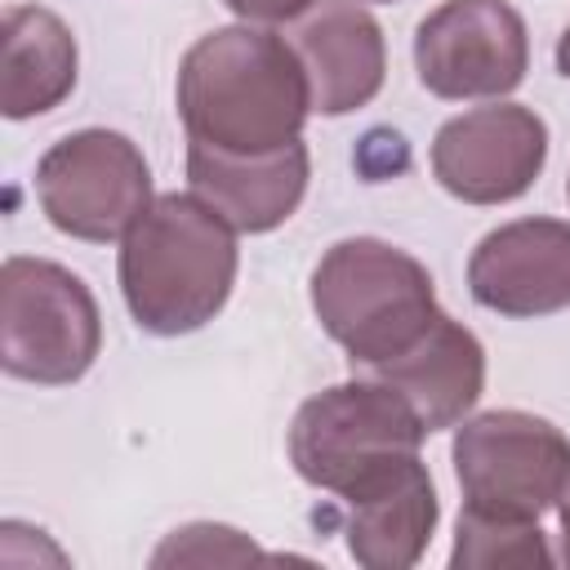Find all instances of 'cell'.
I'll list each match as a JSON object with an SVG mask.
<instances>
[{
	"label": "cell",
	"instance_id": "21",
	"mask_svg": "<svg viewBox=\"0 0 570 570\" xmlns=\"http://www.w3.org/2000/svg\"><path fill=\"white\" fill-rule=\"evenodd\" d=\"M566 196H570V178H566Z\"/></svg>",
	"mask_w": 570,
	"mask_h": 570
},
{
	"label": "cell",
	"instance_id": "19",
	"mask_svg": "<svg viewBox=\"0 0 570 570\" xmlns=\"http://www.w3.org/2000/svg\"><path fill=\"white\" fill-rule=\"evenodd\" d=\"M557 71L570 80V27L557 36Z\"/></svg>",
	"mask_w": 570,
	"mask_h": 570
},
{
	"label": "cell",
	"instance_id": "1",
	"mask_svg": "<svg viewBox=\"0 0 570 570\" xmlns=\"http://www.w3.org/2000/svg\"><path fill=\"white\" fill-rule=\"evenodd\" d=\"M312 111L294 45L236 22L200 36L178 67V116L191 142L218 151H272L303 134Z\"/></svg>",
	"mask_w": 570,
	"mask_h": 570
},
{
	"label": "cell",
	"instance_id": "7",
	"mask_svg": "<svg viewBox=\"0 0 570 570\" xmlns=\"http://www.w3.org/2000/svg\"><path fill=\"white\" fill-rule=\"evenodd\" d=\"M45 218L76 240H125L151 205V169L116 129H80L58 138L36 165Z\"/></svg>",
	"mask_w": 570,
	"mask_h": 570
},
{
	"label": "cell",
	"instance_id": "14",
	"mask_svg": "<svg viewBox=\"0 0 570 570\" xmlns=\"http://www.w3.org/2000/svg\"><path fill=\"white\" fill-rule=\"evenodd\" d=\"M343 503V534L347 552L365 570H405L428 552L436 530L441 503L423 459H405L401 468L383 472L379 481L352 490Z\"/></svg>",
	"mask_w": 570,
	"mask_h": 570
},
{
	"label": "cell",
	"instance_id": "8",
	"mask_svg": "<svg viewBox=\"0 0 570 570\" xmlns=\"http://www.w3.org/2000/svg\"><path fill=\"white\" fill-rule=\"evenodd\" d=\"M530 36L508 0H445L414 31V71L428 94L503 98L525 80Z\"/></svg>",
	"mask_w": 570,
	"mask_h": 570
},
{
	"label": "cell",
	"instance_id": "18",
	"mask_svg": "<svg viewBox=\"0 0 570 570\" xmlns=\"http://www.w3.org/2000/svg\"><path fill=\"white\" fill-rule=\"evenodd\" d=\"M223 4L245 22H289L303 18L316 0H223Z\"/></svg>",
	"mask_w": 570,
	"mask_h": 570
},
{
	"label": "cell",
	"instance_id": "3",
	"mask_svg": "<svg viewBox=\"0 0 570 570\" xmlns=\"http://www.w3.org/2000/svg\"><path fill=\"white\" fill-rule=\"evenodd\" d=\"M312 312L347 352L352 370H370L405 352L441 307L414 254L379 236H347L330 245L312 272Z\"/></svg>",
	"mask_w": 570,
	"mask_h": 570
},
{
	"label": "cell",
	"instance_id": "15",
	"mask_svg": "<svg viewBox=\"0 0 570 570\" xmlns=\"http://www.w3.org/2000/svg\"><path fill=\"white\" fill-rule=\"evenodd\" d=\"M76 36L45 4H9L0 36V107L9 120L45 116L76 89Z\"/></svg>",
	"mask_w": 570,
	"mask_h": 570
},
{
	"label": "cell",
	"instance_id": "4",
	"mask_svg": "<svg viewBox=\"0 0 570 570\" xmlns=\"http://www.w3.org/2000/svg\"><path fill=\"white\" fill-rule=\"evenodd\" d=\"M423 436L428 428L401 392L356 374L298 405L289 428V463L307 485L343 499L405 459H419Z\"/></svg>",
	"mask_w": 570,
	"mask_h": 570
},
{
	"label": "cell",
	"instance_id": "11",
	"mask_svg": "<svg viewBox=\"0 0 570 570\" xmlns=\"http://www.w3.org/2000/svg\"><path fill=\"white\" fill-rule=\"evenodd\" d=\"M294 53L307 76L312 111L347 116L365 107L387 76L383 27L356 0H316L294 27Z\"/></svg>",
	"mask_w": 570,
	"mask_h": 570
},
{
	"label": "cell",
	"instance_id": "6",
	"mask_svg": "<svg viewBox=\"0 0 570 570\" xmlns=\"http://www.w3.org/2000/svg\"><path fill=\"white\" fill-rule=\"evenodd\" d=\"M468 508L539 521L570 490V436L530 410H485L450 445Z\"/></svg>",
	"mask_w": 570,
	"mask_h": 570
},
{
	"label": "cell",
	"instance_id": "17",
	"mask_svg": "<svg viewBox=\"0 0 570 570\" xmlns=\"http://www.w3.org/2000/svg\"><path fill=\"white\" fill-rule=\"evenodd\" d=\"M258 548L232 530V525H214V521H196V525H183L174 530L160 548H156V566H209V561H254Z\"/></svg>",
	"mask_w": 570,
	"mask_h": 570
},
{
	"label": "cell",
	"instance_id": "10",
	"mask_svg": "<svg viewBox=\"0 0 570 570\" xmlns=\"http://www.w3.org/2000/svg\"><path fill=\"white\" fill-rule=\"evenodd\" d=\"M468 289L499 316H552L570 307V223L517 218L481 236Z\"/></svg>",
	"mask_w": 570,
	"mask_h": 570
},
{
	"label": "cell",
	"instance_id": "16",
	"mask_svg": "<svg viewBox=\"0 0 570 570\" xmlns=\"http://www.w3.org/2000/svg\"><path fill=\"white\" fill-rule=\"evenodd\" d=\"M450 566H459V570H472V566H552V548H548V534L539 530V521L499 517V512H481V508L463 503Z\"/></svg>",
	"mask_w": 570,
	"mask_h": 570
},
{
	"label": "cell",
	"instance_id": "5",
	"mask_svg": "<svg viewBox=\"0 0 570 570\" xmlns=\"http://www.w3.org/2000/svg\"><path fill=\"white\" fill-rule=\"evenodd\" d=\"M102 347L89 285L49 258L13 254L0 267V365L40 387L76 383Z\"/></svg>",
	"mask_w": 570,
	"mask_h": 570
},
{
	"label": "cell",
	"instance_id": "12",
	"mask_svg": "<svg viewBox=\"0 0 570 570\" xmlns=\"http://www.w3.org/2000/svg\"><path fill=\"white\" fill-rule=\"evenodd\" d=\"M307 147L303 138L272 151H218L205 142H187V183L214 205L236 232H272L281 227L307 191Z\"/></svg>",
	"mask_w": 570,
	"mask_h": 570
},
{
	"label": "cell",
	"instance_id": "13",
	"mask_svg": "<svg viewBox=\"0 0 570 570\" xmlns=\"http://www.w3.org/2000/svg\"><path fill=\"white\" fill-rule=\"evenodd\" d=\"M392 392L405 396V405L419 414L428 432L463 423V414L481 401L485 392V347L481 338L454 321L450 312H436L432 325L396 356L361 370Z\"/></svg>",
	"mask_w": 570,
	"mask_h": 570
},
{
	"label": "cell",
	"instance_id": "2",
	"mask_svg": "<svg viewBox=\"0 0 570 570\" xmlns=\"http://www.w3.org/2000/svg\"><path fill=\"white\" fill-rule=\"evenodd\" d=\"M236 285V227L196 191H169L120 240V294L138 330L178 338L209 325Z\"/></svg>",
	"mask_w": 570,
	"mask_h": 570
},
{
	"label": "cell",
	"instance_id": "20",
	"mask_svg": "<svg viewBox=\"0 0 570 570\" xmlns=\"http://www.w3.org/2000/svg\"><path fill=\"white\" fill-rule=\"evenodd\" d=\"M557 508H561V552H566V561H570V490H566V499H561Z\"/></svg>",
	"mask_w": 570,
	"mask_h": 570
},
{
	"label": "cell",
	"instance_id": "9",
	"mask_svg": "<svg viewBox=\"0 0 570 570\" xmlns=\"http://www.w3.org/2000/svg\"><path fill=\"white\" fill-rule=\"evenodd\" d=\"M548 160V125L521 102H490L445 120L432 138L436 183L468 205H503L534 187Z\"/></svg>",
	"mask_w": 570,
	"mask_h": 570
}]
</instances>
